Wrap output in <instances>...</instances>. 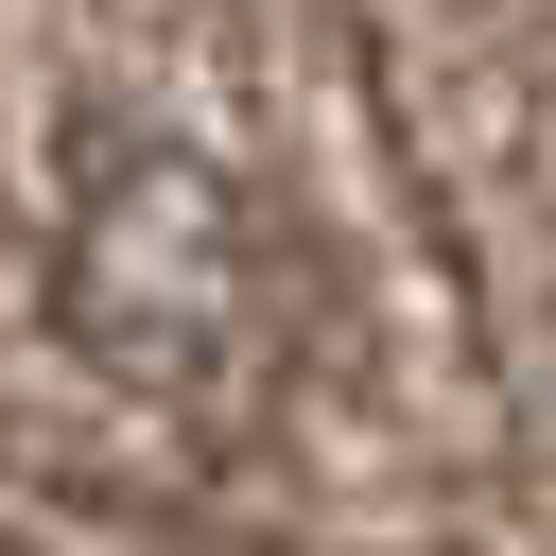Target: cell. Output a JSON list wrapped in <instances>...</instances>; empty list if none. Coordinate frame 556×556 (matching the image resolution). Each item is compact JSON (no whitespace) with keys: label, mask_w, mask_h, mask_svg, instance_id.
<instances>
[{"label":"cell","mask_w":556,"mask_h":556,"mask_svg":"<svg viewBox=\"0 0 556 556\" xmlns=\"http://www.w3.org/2000/svg\"><path fill=\"white\" fill-rule=\"evenodd\" d=\"M52 330L139 400H226L278 348V261L191 139H87L52 208Z\"/></svg>","instance_id":"6da1fadb"},{"label":"cell","mask_w":556,"mask_h":556,"mask_svg":"<svg viewBox=\"0 0 556 556\" xmlns=\"http://www.w3.org/2000/svg\"><path fill=\"white\" fill-rule=\"evenodd\" d=\"M0 556H52V539H0Z\"/></svg>","instance_id":"7a4b0ae2"}]
</instances>
